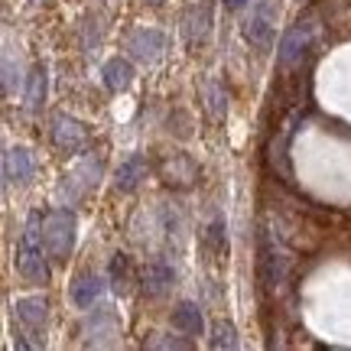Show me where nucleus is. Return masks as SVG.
I'll return each instance as SVG.
<instances>
[{
    "mask_svg": "<svg viewBox=\"0 0 351 351\" xmlns=\"http://www.w3.org/2000/svg\"><path fill=\"white\" fill-rule=\"evenodd\" d=\"M101 296H104V280H101L98 274H78L75 280H72L69 300H72V306H75V309L91 313V309L101 302Z\"/></svg>",
    "mask_w": 351,
    "mask_h": 351,
    "instance_id": "2eb2a0df",
    "label": "nucleus"
},
{
    "mask_svg": "<svg viewBox=\"0 0 351 351\" xmlns=\"http://www.w3.org/2000/svg\"><path fill=\"white\" fill-rule=\"evenodd\" d=\"M127 52H130V59H137V62H143V65H153L166 52V36L160 29H150V26L134 29V33L127 36Z\"/></svg>",
    "mask_w": 351,
    "mask_h": 351,
    "instance_id": "f8f14e48",
    "label": "nucleus"
},
{
    "mask_svg": "<svg viewBox=\"0 0 351 351\" xmlns=\"http://www.w3.org/2000/svg\"><path fill=\"white\" fill-rule=\"evenodd\" d=\"M130 82H134V65L127 62V59H108V65H104V85H108V91H114V95H121V91H127L130 88Z\"/></svg>",
    "mask_w": 351,
    "mask_h": 351,
    "instance_id": "a211bd4d",
    "label": "nucleus"
},
{
    "mask_svg": "<svg viewBox=\"0 0 351 351\" xmlns=\"http://www.w3.org/2000/svg\"><path fill=\"white\" fill-rule=\"evenodd\" d=\"M169 134H176V137H189V134H192V121H189V114L176 111V127L169 124Z\"/></svg>",
    "mask_w": 351,
    "mask_h": 351,
    "instance_id": "393cba45",
    "label": "nucleus"
},
{
    "mask_svg": "<svg viewBox=\"0 0 351 351\" xmlns=\"http://www.w3.org/2000/svg\"><path fill=\"white\" fill-rule=\"evenodd\" d=\"M169 322H173V328L179 332V335H189V339H199V335H205V315H202L199 302H192V300L176 302Z\"/></svg>",
    "mask_w": 351,
    "mask_h": 351,
    "instance_id": "dca6fc26",
    "label": "nucleus"
},
{
    "mask_svg": "<svg viewBox=\"0 0 351 351\" xmlns=\"http://www.w3.org/2000/svg\"><path fill=\"white\" fill-rule=\"evenodd\" d=\"M49 137L62 153H85L88 143H91L88 127L82 124V121H75V117H69V114H56V117H52Z\"/></svg>",
    "mask_w": 351,
    "mask_h": 351,
    "instance_id": "6e6552de",
    "label": "nucleus"
},
{
    "mask_svg": "<svg viewBox=\"0 0 351 351\" xmlns=\"http://www.w3.org/2000/svg\"><path fill=\"white\" fill-rule=\"evenodd\" d=\"M156 173L166 186L173 189H192L195 179H199V166L192 163L189 153H166L163 160L156 163Z\"/></svg>",
    "mask_w": 351,
    "mask_h": 351,
    "instance_id": "9b49d317",
    "label": "nucleus"
},
{
    "mask_svg": "<svg viewBox=\"0 0 351 351\" xmlns=\"http://www.w3.org/2000/svg\"><path fill=\"white\" fill-rule=\"evenodd\" d=\"M147 3H153V7H156V3H163V0H147Z\"/></svg>",
    "mask_w": 351,
    "mask_h": 351,
    "instance_id": "bb28decb",
    "label": "nucleus"
},
{
    "mask_svg": "<svg viewBox=\"0 0 351 351\" xmlns=\"http://www.w3.org/2000/svg\"><path fill=\"white\" fill-rule=\"evenodd\" d=\"M274 23H276V3L274 0H254L251 13L244 20V39L251 43L257 52L270 49V39H274Z\"/></svg>",
    "mask_w": 351,
    "mask_h": 351,
    "instance_id": "0eeeda50",
    "label": "nucleus"
},
{
    "mask_svg": "<svg viewBox=\"0 0 351 351\" xmlns=\"http://www.w3.org/2000/svg\"><path fill=\"white\" fill-rule=\"evenodd\" d=\"M287 276H289L287 254H283V247L274 241V234L263 228L261 231V283H263V289H267V293L280 289L287 283Z\"/></svg>",
    "mask_w": 351,
    "mask_h": 351,
    "instance_id": "423d86ee",
    "label": "nucleus"
},
{
    "mask_svg": "<svg viewBox=\"0 0 351 351\" xmlns=\"http://www.w3.org/2000/svg\"><path fill=\"white\" fill-rule=\"evenodd\" d=\"M16 274L29 287H46L49 283V251L43 238V215L33 212L26 218L23 234L16 241Z\"/></svg>",
    "mask_w": 351,
    "mask_h": 351,
    "instance_id": "f257e3e1",
    "label": "nucleus"
},
{
    "mask_svg": "<svg viewBox=\"0 0 351 351\" xmlns=\"http://www.w3.org/2000/svg\"><path fill=\"white\" fill-rule=\"evenodd\" d=\"M140 283H143V293H147V296L160 300V296H166V293L173 289L176 270L169 267V261H166V257H153V261H147V267H143Z\"/></svg>",
    "mask_w": 351,
    "mask_h": 351,
    "instance_id": "4468645a",
    "label": "nucleus"
},
{
    "mask_svg": "<svg viewBox=\"0 0 351 351\" xmlns=\"http://www.w3.org/2000/svg\"><path fill=\"white\" fill-rule=\"evenodd\" d=\"M36 176V160L26 147H10L3 153V179L7 186H29Z\"/></svg>",
    "mask_w": 351,
    "mask_h": 351,
    "instance_id": "ddd939ff",
    "label": "nucleus"
},
{
    "mask_svg": "<svg viewBox=\"0 0 351 351\" xmlns=\"http://www.w3.org/2000/svg\"><path fill=\"white\" fill-rule=\"evenodd\" d=\"M313 39H315V16L306 13L302 20H296V26H289V33L280 43V52H276V62L280 69H293L306 59V52L313 49Z\"/></svg>",
    "mask_w": 351,
    "mask_h": 351,
    "instance_id": "39448f33",
    "label": "nucleus"
},
{
    "mask_svg": "<svg viewBox=\"0 0 351 351\" xmlns=\"http://www.w3.org/2000/svg\"><path fill=\"white\" fill-rule=\"evenodd\" d=\"M75 212L69 205H56L43 218V238H46V251L52 261H69L75 251Z\"/></svg>",
    "mask_w": 351,
    "mask_h": 351,
    "instance_id": "f03ea898",
    "label": "nucleus"
},
{
    "mask_svg": "<svg viewBox=\"0 0 351 351\" xmlns=\"http://www.w3.org/2000/svg\"><path fill=\"white\" fill-rule=\"evenodd\" d=\"M147 345H150V348H179V351L192 348L189 335H186V339H173V335H166V332H156V339H150Z\"/></svg>",
    "mask_w": 351,
    "mask_h": 351,
    "instance_id": "b1692460",
    "label": "nucleus"
},
{
    "mask_svg": "<svg viewBox=\"0 0 351 351\" xmlns=\"http://www.w3.org/2000/svg\"><path fill=\"white\" fill-rule=\"evenodd\" d=\"M212 26H215V0H199L192 3L182 16V33H186V46L195 49L202 46L205 39L212 36Z\"/></svg>",
    "mask_w": 351,
    "mask_h": 351,
    "instance_id": "9d476101",
    "label": "nucleus"
},
{
    "mask_svg": "<svg viewBox=\"0 0 351 351\" xmlns=\"http://www.w3.org/2000/svg\"><path fill=\"white\" fill-rule=\"evenodd\" d=\"M13 319L20 328V348H39L46 345V322H49V302L43 296H23L13 302Z\"/></svg>",
    "mask_w": 351,
    "mask_h": 351,
    "instance_id": "7ed1b4c3",
    "label": "nucleus"
},
{
    "mask_svg": "<svg viewBox=\"0 0 351 351\" xmlns=\"http://www.w3.org/2000/svg\"><path fill=\"white\" fill-rule=\"evenodd\" d=\"M147 173H150L147 156H143V153H130L124 163L117 166V173H114V186H117V192H137V189L143 186Z\"/></svg>",
    "mask_w": 351,
    "mask_h": 351,
    "instance_id": "f3484780",
    "label": "nucleus"
},
{
    "mask_svg": "<svg viewBox=\"0 0 351 351\" xmlns=\"http://www.w3.org/2000/svg\"><path fill=\"white\" fill-rule=\"evenodd\" d=\"M208 345H212L215 351H221V348H228V351H234L238 348V328L231 326L228 319H218L212 326V335H208Z\"/></svg>",
    "mask_w": 351,
    "mask_h": 351,
    "instance_id": "5701e85b",
    "label": "nucleus"
},
{
    "mask_svg": "<svg viewBox=\"0 0 351 351\" xmlns=\"http://www.w3.org/2000/svg\"><path fill=\"white\" fill-rule=\"evenodd\" d=\"M202 98H205V108L212 114V121L221 124L228 117V98H225V88L218 85V78H205L202 82Z\"/></svg>",
    "mask_w": 351,
    "mask_h": 351,
    "instance_id": "6ab92c4d",
    "label": "nucleus"
},
{
    "mask_svg": "<svg viewBox=\"0 0 351 351\" xmlns=\"http://www.w3.org/2000/svg\"><path fill=\"white\" fill-rule=\"evenodd\" d=\"M111 283L117 293H130V287L137 283V274H134V263L127 254H114L111 257Z\"/></svg>",
    "mask_w": 351,
    "mask_h": 351,
    "instance_id": "aec40b11",
    "label": "nucleus"
},
{
    "mask_svg": "<svg viewBox=\"0 0 351 351\" xmlns=\"http://www.w3.org/2000/svg\"><path fill=\"white\" fill-rule=\"evenodd\" d=\"M202 244H205V251L212 254V257H228V225H225V218H215L212 225L205 228Z\"/></svg>",
    "mask_w": 351,
    "mask_h": 351,
    "instance_id": "412c9836",
    "label": "nucleus"
},
{
    "mask_svg": "<svg viewBox=\"0 0 351 351\" xmlns=\"http://www.w3.org/2000/svg\"><path fill=\"white\" fill-rule=\"evenodd\" d=\"M82 332H85V345L108 348V345H114L117 335H121V319H117V313H114L111 306H98V309H91V315H88V322Z\"/></svg>",
    "mask_w": 351,
    "mask_h": 351,
    "instance_id": "1a4fd4ad",
    "label": "nucleus"
},
{
    "mask_svg": "<svg viewBox=\"0 0 351 351\" xmlns=\"http://www.w3.org/2000/svg\"><path fill=\"white\" fill-rule=\"evenodd\" d=\"M251 0H225V7L228 10H241V7H247Z\"/></svg>",
    "mask_w": 351,
    "mask_h": 351,
    "instance_id": "a878e982",
    "label": "nucleus"
},
{
    "mask_svg": "<svg viewBox=\"0 0 351 351\" xmlns=\"http://www.w3.org/2000/svg\"><path fill=\"white\" fill-rule=\"evenodd\" d=\"M46 85H49V78H46V65H36L33 72H29V88H26V108H43V101H46Z\"/></svg>",
    "mask_w": 351,
    "mask_h": 351,
    "instance_id": "4be33fe9",
    "label": "nucleus"
},
{
    "mask_svg": "<svg viewBox=\"0 0 351 351\" xmlns=\"http://www.w3.org/2000/svg\"><path fill=\"white\" fill-rule=\"evenodd\" d=\"M302 117H306V108H296V111L289 114L283 124L276 127L274 140H270V147H267V160H270V169H274L287 186H293V166H289V140L296 134V127L302 124Z\"/></svg>",
    "mask_w": 351,
    "mask_h": 351,
    "instance_id": "20e7f679",
    "label": "nucleus"
}]
</instances>
